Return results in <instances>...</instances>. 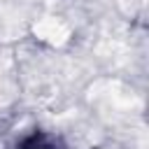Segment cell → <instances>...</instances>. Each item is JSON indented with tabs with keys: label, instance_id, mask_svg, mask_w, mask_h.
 <instances>
[{
	"label": "cell",
	"instance_id": "cell-1",
	"mask_svg": "<svg viewBox=\"0 0 149 149\" xmlns=\"http://www.w3.org/2000/svg\"><path fill=\"white\" fill-rule=\"evenodd\" d=\"M35 37L51 44V47H61L70 40V26L63 21V19H56V16H47V19H40L33 28Z\"/></svg>",
	"mask_w": 149,
	"mask_h": 149
}]
</instances>
